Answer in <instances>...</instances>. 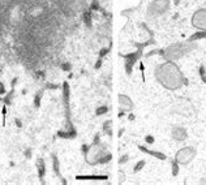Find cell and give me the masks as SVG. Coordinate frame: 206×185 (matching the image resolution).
Returning a JSON list of instances; mask_svg holds the SVG:
<instances>
[{
  "label": "cell",
  "instance_id": "cell-1",
  "mask_svg": "<svg viewBox=\"0 0 206 185\" xmlns=\"http://www.w3.org/2000/svg\"><path fill=\"white\" fill-rule=\"evenodd\" d=\"M158 69H160L162 72L168 74L167 78H163L162 81H159L167 89H178V87L181 86L183 82H185L184 77L181 76V72L179 71V68L174 63H164Z\"/></svg>",
  "mask_w": 206,
  "mask_h": 185
},
{
  "label": "cell",
  "instance_id": "cell-2",
  "mask_svg": "<svg viewBox=\"0 0 206 185\" xmlns=\"http://www.w3.org/2000/svg\"><path fill=\"white\" fill-rule=\"evenodd\" d=\"M196 155V150L193 147H184L181 150H179V153L176 154V162L181 164H187L192 161Z\"/></svg>",
  "mask_w": 206,
  "mask_h": 185
},
{
  "label": "cell",
  "instance_id": "cell-3",
  "mask_svg": "<svg viewBox=\"0 0 206 185\" xmlns=\"http://www.w3.org/2000/svg\"><path fill=\"white\" fill-rule=\"evenodd\" d=\"M192 24H193L194 28L206 31V9L197 11L192 17Z\"/></svg>",
  "mask_w": 206,
  "mask_h": 185
},
{
  "label": "cell",
  "instance_id": "cell-4",
  "mask_svg": "<svg viewBox=\"0 0 206 185\" xmlns=\"http://www.w3.org/2000/svg\"><path fill=\"white\" fill-rule=\"evenodd\" d=\"M56 136L59 138H64V139H73L77 137V132L76 129H67V130H59Z\"/></svg>",
  "mask_w": 206,
  "mask_h": 185
},
{
  "label": "cell",
  "instance_id": "cell-5",
  "mask_svg": "<svg viewBox=\"0 0 206 185\" xmlns=\"http://www.w3.org/2000/svg\"><path fill=\"white\" fill-rule=\"evenodd\" d=\"M119 103H120V107L124 108V111H125V110H132V107H133L132 100H130L127 95H120L119 96Z\"/></svg>",
  "mask_w": 206,
  "mask_h": 185
},
{
  "label": "cell",
  "instance_id": "cell-6",
  "mask_svg": "<svg viewBox=\"0 0 206 185\" xmlns=\"http://www.w3.org/2000/svg\"><path fill=\"white\" fill-rule=\"evenodd\" d=\"M62 91H63V100H64V104L69 106V95H71V92H69V85H68L67 81L63 82Z\"/></svg>",
  "mask_w": 206,
  "mask_h": 185
},
{
  "label": "cell",
  "instance_id": "cell-7",
  "mask_svg": "<svg viewBox=\"0 0 206 185\" xmlns=\"http://www.w3.org/2000/svg\"><path fill=\"white\" fill-rule=\"evenodd\" d=\"M37 168H38V177L42 180L44 177V175H46V163H44L42 158H39L37 161Z\"/></svg>",
  "mask_w": 206,
  "mask_h": 185
},
{
  "label": "cell",
  "instance_id": "cell-8",
  "mask_svg": "<svg viewBox=\"0 0 206 185\" xmlns=\"http://www.w3.org/2000/svg\"><path fill=\"white\" fill-rule=\"evenodd\" d=\"M77 180H106L107 176L106 175H77Z\"/></svg>",
  "mask_w": 206,
  "mask_h": 185
},
{
  "label": "cell",
  "instance_id": "cell-9",
  "mask_svg": "<svg viewBox=\"0 0 206 185\" xmlns=\"http://www.w3.org/2000/svg\"><path fill=\"white\" fill-rule=\"evenodd\" d=\"M174 136H175L176 139H179V141H183V139L187 137V132H185L184 128H176V129L174 130Z\"/></svg>",
  "mask_w": 206,
  "mask_h": 185
},
{
  "label": "cell",
  "instance_id": "cell-10",
  "mask_svg": "<svg viewBox=\"0 0 206 185\" xmlns=\"http://www.w3.org/2000/svg\"><path fill=\"white\" fill-rule=\"evenodd\" d=\"M42 95H43V90H39V91L35 92V95H34V107H35V108H39L40 107Z\"/></svg>",
  "mask_w": 206,
  "mask_h": 185
},
{
  "label": "cell",
  "instance_id": "cell-11",
  "mask_svg": "<svg viewBox=\"0 0 206 185\" xmlns=\"http://www.w3.org/2000/svg\"><path fill=\"white\" fill-rule=\"evenodd\" d=\"M13 94H15V89H11V91L7 94L3 98V103L5 106H11L12 104V99H13Z\"/></svg>",
  "mask_w": 206,
  "mask_h": 185
},
{
  "label": "cell",
  "instance_id": "cell-12",
  "mask_svg": "<svg viewBox=\"0 0 206 185\" xmlns=\"http://www.w3.org/2000/svg\"><path fill=\"white\" fill-rule=\"evenodd\" d=\"M52 168H54V172L59 176V177H62L60 175V171H59V159L55 154H52Z\"/></svg>",
  "mask_w": 206,
  "mask_h": 185
},
{
  "label": "cell",
  "instance_id": "cell-13",
  "mask_svg": "<svg viewBox=\"0 0 206 185\" xmlns=\"http://www.w3.org/2000/svg\"><path fill=\"white\" fill-rule=\"evenodd\" d=\"M111 158H112V155L110 154V153H103V154L101 155V158H99L98 161V164H105V163H108V162L111 161Z\"/></svg>",
  "mask_w": 206,
  "mask_h": 185
},
{
  "label": "cell",
  "instance_id": "cell-14",
  "mask_svg": "<svg viewBox=\"0 0 206 185\" xmlns=\"http://www.w3.org/2000/svg\"><path fill=\"white\" fill-rule=\"evenodd\" d=\"M107 111H108L107 106H99V107L95 110V115H97V116H102V115L107 114Z\"/></svg>",
  "mask_w": 206,
  "mask_h": 185
},
{
  "label": "cell",
  "instance_id": "cell-15",
  "mask_svg": "<svg viewBox=\"0 0 206 185\" xmlns=\"http://www.w3.org/2000/svg\"><path fill=\"white\" fill-rule=\"evenodd\" d=\"M82 18H83V22H85L87 26H90V25H91V13H90V12H85V13H83Z\"/></svg>",
  "mask_w": 206,
  "mask_h": 185
},
{
  "label": "cell",
  "instance_id": "cell-16",
  "mask_svg": "<svg viewBox=\"0 0 206 185\" xmlns=\"http://www.w3.org/2000/svg\"><path fill=\"white\" fill-rule=\"evenodd\" d=\"M140 150H142V151H145V153H148V154H151V155H155L157 158H159V159H166V157L163 154H160V153H155V151H149V150H146L145 147H140Z\"/></svg>",
  "mask_w": 206,
  "mask_h": 185
},
{
  "label": "cell",
  "instance_id": "cell-17",
  "mask_svg": "<svg viewBox=\"0 0 206 185\" xmlns=\"http://www.w3.org/2000/svg\"><path fill=\"white\" fill-rule=\"evenodd\" d=\"M44 89H48V90H58V89H60V85H56V83H46Z\"/></svg>",
  "mask_w": 206,
  "mask_h": 185
},
{
  "label": "cell",
  "instance_id": "cell-18",
  "mask_svg": "<svg viewBox=\"0 0 206 185\" xmlns=\"http://www.w3.org/2000/svg\"><path fill=\"white\" fill-rule=\"evenodd\" d=\"M60 68H62V71H64V72H69L72 69V65L69 64V63H63V64L60 65Z\"/></svg>",
  "mask_w": 206,
  "mask_h": 185
},
{
  "label": "cell",
  "instance_id": "cell-19",
  "mask_svg": "<svg viewBox=\"0 0 206 185\" xmlns=\"http://www.w3.org/2000/svg\"><path fill=\"white\" fill-rule=\"evenodd\" d=\"M99 143H101V136H99V133H98V134H95V137H94V139H93V143H91V145H94V146H98Z\"/></svg>",
  "mask_w": 206,
  "mask_h": 185
},
{
  "label": "cell",
  "instance_id": "cell-20",
  "mask_svg": "<svg viewBox=\"0 0 206 185\" xmlns=\"http://www.w3.org/2000/svg\"><path fill=\"white\" fill-rule=\"evenodd\" d=\"M1 115H3V127L5 125V119H7V106H3V110H1Z\"/></svg>",
  "mask_w": 206,
  "mask_h": 185
},
{
  "label": "cell",
  "instance_id": "cell-21",
  "mask_svg": "<svg viewBox=\"0 0 206 185\" xmlns=\"http://www.w3.org/2000/svg\"><path fill=\"white\" fill-rule=\"evenodd\" d=\"M110 125H111V120H107L103 123V127H102V130L103 132H107L108 129H110Z\"/></svg>",
  "mask_w": 206,
  "mask_h": 185
},
{
  "label": "cell",
  "instance_id": "cell-22",
  "mask_svg": "<svg viewBox=\"0 0 206 185\" xmlns=\"http://www.w3.org/2000/svg\"><path fill=\"white\" fill-rule=\"evenodd\" d=\"M144 166H145V162H144V161L138 162V163H137V164H136V166H134V171H136V172H137V171H140V170H141V168H142V167H144Z\"/></svg>",
  "mask_w": 206,
  "mask_h": 185
},
{
  "label": "cell",
  "instance_id": "cell-23",
  "mask_svg": "<svg viewBox=\"0 0 206 185\" xmlns=\"http://www.w3.org/2000/svg\"><path fill=\"white\" fill-rule=\"evenodd\" d=\"M108 51H110V48H102L101 51H99V57H103V56H106Z\"/></svg>",
  "mask_w": 206,
  "mask_h": 185
},
{
  "label": "cell",
  "instance_id": "cell-24",
  "mask_svg": "<svg viewBox=\"0 0 206 185\" xmlns=\"http://www.w3.org/2000/svg\"><path fill=\"white\" fill-rule=\"evenodd\" d=\"M24 155H25V158H26V159H30V158H31V149H26V150H25V153H24Z\"/></svg>",
  "mask_w": 206,
  "mask_h": 185
},
{
  "label": "cell",
  "instance_id": "cell-25",
  "mask_svg": "<svg viewBox=\"0 0 206 185\" xmlns=\"http://www.w3.org/2000/svg\"><path fill=\"white\" fill-rule=\"evenodd\" d=\"M102 63H103V60H102V57H99L98 60H97V63H95V69H99L102 67Z\"/></svg>",
  "mask_w": 206,
  "mask_h": 185
},
{
  "label": "cell",
  "instance_id": "cell-26",
  "mask_svg": "<svg viewBox=\"0 0 206 185\" xmlns=\"http://www.w3.org/2000/svg\"><path fill=\"white\" fill-rule=\"evenodd\" d=\"M89 149H90V146H87V145H82V146H81V151H82L83 154H86L87 151H89Z\"/></svg>",
  "mask_w": 206,
  "mask_h": 185
},
{
  "label": "cell",
  "instance_id": "cell-27",
  "mask_svg": "<svg viewBox=\"0 0 206 185\" xmlns=\"http://www.w3.org/2000/svg\"><path fill=\"white\" fill-rule=\"evenodd\" d=\"M7 92V90H5V87H4V85L1 82H0V95H4Z\"/></svg>",
  "mask_w": 206,
  "mask_h": 185
},
{
  "label": "cell",
  "instance_id": "cell-28",
  "mask_svg": "<svg viewBox=\"0 0 206 185\" xmlns=\"http://www.w3.org/2000/svg\"><path fill=\"white\" fill-rule=\"evenodd\" d=\"M15 124H16V127H17V128H21L22 127V121L20 120V119H17V117L15 119Z\"/></svg>",
  "mask_w": 206,
  "mask_h": 185
},
{
  "label": "cell",
  "instance_id": "cell-29",
  "mask_svg": "<svg viewBox=\"0 0 206 185\" xmlns=\"http://www.w3.org/2000/svg\"><path fill=\"white\" fill-rule=\"evenodd\" d=\"M93 11H95V9H98L99 8V4H98V1H94V3L91 4V7H90Z\"/></svg>",
  "mask_w": 206,
  "mask_h": 185
},
{
  "label": "cell",
  "instance_id": "cell-30",
  "mask_svg": "<svg viewBox=\"0 0 206 185\" xmlns=\"http://www.w3.org/2000/svg\"><path fill=\"white\" fill-rule=\"evenodd\" d=\"M17 81H19V78H17V77H15V78L12 80V83H11V87H12V89H15V87H16V83H17Z\"/></svg>",
  "mask_w": 206,
  "mask_h": 185
},
{
  "label": "cell",
  "instance_id": "cell-31",
  "mask_svg": "<svg viewBox=\"0 0 206 185\" xmlns=\"http://www.w3.org/2000/svg\"><path fill=\"white\" fill-rule=\"evenodd\" d=\"M127 161H128V157H127V155H124V157H121V159L119 161V163H120V164H123L124 162H127Z\"/></svg>",
  "mask_w": 206,
  "mask_h": 185
},
{
  "label": "cell",
  "instance_id": "cell-32",
  "mask_svg": "<svg viewBox=\"0 0 206 185\" xmlns=\"http://www.w3.org/2000/svg\"><path fill=\"white\" fill-rule=\"evenodd\" d=\"M37 77L43 78V77H44V72H43V71H38V72H37Z\"/></svg>",
  "mask_w": 206,
  "mask_h": 185
},
{
  "label": "cell",
  "instance_id": "cell-33",
  "mask_svg": "<svg viewBox=\"0 0 206 185\" xmlns=\"http://www.w3.org/2000/svg\"><path fill=\"white\" fill-rule=\"evenodd\" d=\"M146 142H149V143H153V142H154V138H153L151 136H148V137H146Z\"/></svg>",
  "mask_w": 206,
  "mask_h": 185
},
{
  "label": "cell",
  "instance_id": "cell-34",
  "mask_svg": "<svg viewBox=\"0 0 206 185\" xmlns=\"http://www.w3.org/2000/svg\"><path fill=\"white\" fill-rule=\"evenodd\" d=\"M60 181H62L64 185H65V184H68V182H67V180H65V179H63V177H60Z\"/></svg>",
  "mask_w": 206,
  "mask_h": 185
},
{
  "label": "cell",
  "instance_id": "cell-35",
  "mask_svg": "<svg viewBox=\"0 0 206 185\" xmlns=\"http://www.w3.org/2000/svg\"><path fill=\"white\" fill-rule=\"evenodd\" d=\"M3 102V98H1V95H0V103Z\"/></svg>",
  "mask_w": 206,
  "mask_h": 185
}]
</instances>
